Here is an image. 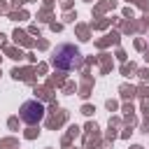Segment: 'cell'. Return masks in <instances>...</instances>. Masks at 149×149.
<instances>
[{
	"label": "cell",
	"mask_w": 149,
	"mask_h": 149,
	"mask_svg": "<svg viewBox=\"0 0 149 149\" xmlns=\"http://www.w3.org/2000/svg\"><path fill=\"white\" fill-rule=\"evenodd\" d=\"M79 63V49L72 44H61L54 51V65L61 70H72Z\"/></svg>",
	"instance_id": "obj_1"
},
{
	"label": "cell",
	"mask_w": 149,
	"mask_h": 149,
	"mask_svg": "<svg viewBox=\"0 0 149 149\" xmlns=\"http://www.w3.org/2000/svg\"><path fill=\"white\" fill-rule=\"evenodd\" d=\"M19 114H21V119L26 123H40L42 116H44V105L37 102V100H28V102L21 105V112Z\"/></svg>",
	"instance_id": "obj_2"
}]
</instances>
